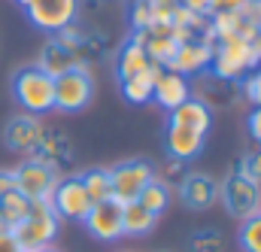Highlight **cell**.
I'll use <instances>...</instances> for the list:
<instances>
[{
    "label": "cell",
    "instance_id": "obj_1",
    "mask_svg": "<svg viewBox=\"0 0 261 252\" xmlns=\"http://www.w3.org/2000/svg\"><path fill=\"white\" fill-rule=\"evenodd\" d=\"M18 252H43L52 249V240L58 237V216L49 200H31L28 219L12 228Z\"/></svg>",
    "mask_w": 261,
    "mask_h": 252
},
{
    "label": "cell",
    "instance_id": "obj_2",
    "mask_svg": "<svg viewBox=\"0 0 261 252\" xmlns=\"http://www.w3.org/2000/svg\"><path fill=\"white\" fill-rule=\"evenodd\" d=\"M12 94L31 116H43V113L55 110V79L49 73H43L37 64L21 67L12 76Z\"/></svg>",
    "mask_w": 261,
    "mask_h": 252
},
{
    "label": "cell",
    "instance_id": "obj_3",
    "mask_svg": "<svg viewBox=\"0 0 261 252\" xmlns=\"http://www.w3.org/2000/svg\"><path fill=\"white\" fill-rule=\"evenodd\" d=\"M219 197H222L225 210H228L234 219H240V222H246V219H252V216L261 213V183L249 180V177L240 173V170L231 173V177L219 186Z\"/></svg>",
    "mask_w": 261,
    "mask_h": 252
},
{
    "label": "cell",
    "instance_id": "obj_4",
    "mask_svg": "<svg viewBox=\"0 0 261 252\" xmlns=\"http://www.w3.org/2000/svg\"><path fill=\"white\" fill-rule=\"evenodd\" d=\"M94 97V79L85 64L73 67L70 73L55 79V110L61 113H79Z\"/></svg>",
    "mask_w": 261,
    "mask_h": 252
},
{
    "label": "cell",
    "instance_id": "obj_5",
    "mask_svg": "<svg viewBox=\"0 0 261 252\" xmlns=\"http://www.w3.org/2000/svg\"><path fill=\"white\" fill-rule=\"evenodd\" d=\"M58 186V173L46 158H31L15 167V189L21 191L28 200H49Z\"/></svg>",
    "mask_w": 261,
    "mask_h": 252
},
{
    "label": "cell",
    "instance_id": "obj_6",
    "mask_svg": "<svg viewBox=\"0 0 261 252\" xmlns=\"http://www.w3.org/2000/svg\"><path fill=\"white\" fill-rule=\"evenodd\" d=\"M210 70L225 79V82H243L249 73H252V55H249V43L246 40H225L216 46L213 52V61Z\"/></svg>",
    "mask_w": 261,
    "mask_h": 252
},
{
    "label": "cell",
    "instance_id": "obj_7",
    "mask_svg": "<svg viewBox=\"0 0 261 252\" xmlns=\"http://www.w3.org/2000/svg\"><path fill=\"white\" fill-rule=\"evenodd\" d=\"M24 12H28L31 24L37 31L58 34V31H64L67 24L76 21L79 0H28L24 3Z\"/></svg>",
    "mask_w": 261,
    "mask_h": 252
},
{
    "label": "cell",
    "instance_id": "obj_8",
    "mask_svg": "<svg viewBox=\"0 0 261 252\" xmlns=\"http://www.w3.org/2000/svg\"><path fill=\"white\" fill-rule=\"evenodd\" d=\"M149 180H155V170H152V164H146V161H140V158H134V161H122V164H116L113 170H110V186H113V200L116 204H134L137 200V194L146 189V183Z\"/></svg>",
    "mask_w": 261,
    "mask_h": 252
},
{
    "label": "cell",
    "instance_id": "obj_9",
    "mask_svg": "<svg viewBox=\"0 0 261 252\" xmlns=\"http://www.w3.org/2000/svg\"><path fill=\"white\" fill-rule=\"evenodd\" d=\"M52 210L58 219H67V222H82L91 210V200L82 189V180L79 177H67V180H58V186L52 191Z\"/></svg>",
    "mask_w": 261,
    "mask_h": 252
},
{
    "label": "cell",
    "instance_id": "obj_10",
    "mask_svg": "<svg viewBox=\"0 0 261 252\" xmlns=\"http://www.w3.org/2000/svg\"><path fill=\"white\" fill-rule=\"evenodd\" d=\"M82 225L88 228V234L100 243H116L122 240V204L116 200H103V204H91L88 216L82 219Z\"/></svg>",
    "mask_w": 261,
    "mask_h": 252
},
{
    "label": "cell",
    "instance_id": "obj_11",
    "mask_svg": "<svg viewBox=\"0 0 261 252\" xmlns=\"http://www.w3.org/2000/svg\"><path fill=\"white\" fill-rule=\"evenodd\" d=\"M192 97V88H189V79L173 73V70H158L155 76V85H152V100L164 110V113H173L179 104H186Z\"/></svg>",
    "mask_w": 261,
    "mask_h": 252
},
{
    "label": "cell",
    "instance_id": "obj_12",
    "mask_svg": "<svg viewBox=\"0 0 261 252\" xmlns=\"http://www.w3.org/2000/svg\"><path fill=\"white\" fill-rule=\"evenodd\" d=\"M203 140H206V134H200L195 128L167 125V131H164V149L176 161H192L197 152L203 149Z\"/></svg>",
    "mask_w": 261,
    "mask_h": 252
},
{
    "label": "cell",
    "instance_id": "obj_13",
    "mask_svg": "<svg viewBox=\"0 0 261 252\" xmlns=\"http://www.w3.org/2000/svg\"><path fill=\"white\" fill-rule=\"evenodd\" d=\"M213 46H206L203 40H189V43H182L179 46V52H176V58L173 64L167 67V70H173V73H179V76H195V73H203L210 61H213Z\"/></svg>",
    "mask_w": 261,
    "mask_h": 252
},
{
    "label": "cell",
    "instance_id": "obj_14",
    "mask_svg": "<svg viewBox=\"0 0 261 252\" xmlns=\"http://www.w3.org/2000/svg\"><path fill=\"white\" fill-rule=\"evenodd\" d=\"M179 197L192 210H206V207H213L219 200V183L203 177V173H189V177H182Z\"/></svg>",
    "mask_w": 261,
    "mask_h": 252
},
{
    "label": "cell",
    "instance_id": "obj_15",
    "mask_svg": "<svg viewBox=\"0 0 261 252\" xmlns=\"http://www.w3.org/2000/svg\"><path fill=\"white\" fill-rule=\"evenodd\" d=\"M143 40H146V34H143V31H134V37L119 49V58H116V73H119V79L137 76V73H143V70L152 67L146 49H143Z\"/></svg>",
    "mask_w": 261,
    "mask_h": 252
},
{
    "label": "cell",
    "instance_id": "obj_16",
    "mask_svg": "<svg viewBox=\"0 0 261 252\" xmlns=\"http://www.w3.org/2000/svg\"><path fill=\"white\" fill-rule=\"evenodd\" d=\"M170 119H167V125H182V128H195L200 134H206L210 125H213V110H210V104H203V100H195V97H189L186 104H179L173 113H167Z\"/></svg>",
    "mask_w": 261,
    "mask_h": 252
},
{
    "label": "cell",
    "instance_id": "obj_17",
    "mask_svg": "<svg viewBox=\"0 0 261 252\" xmlns=\"http://www.w3.org/2000/svg\"><path fill=\"white\" fill-rule=\"evenodd\" d=\"M82 64V58H76L70 49H64L58 40H49L46 46H43V52H40V70L43 73H49L52 79H58V76H64V73H70L73 67H79Z\"/></svg>",
    "mask_w": 261,
    "mask_h": 252
},
{
    "label": "cell",
    "instance_id": "obj_18",
    "mask_svg": "<svg viewBox=\"0 0 261 252\" xmlns=\"http://www.w3.org/2000/svg\"><path fill=\"white\" fill-rule=\"evenodd\" d=\"M6 143L12 149H34V146H40L43 143V125H40V119L31 116V113L12 119L9 128H6Z\"/></svg>",
    "mask_w": 261,
    "mask_h": 252
},
{
    "label": "cell",
    "instance_id": "obj_19",
    "mask_svg": "<svg viewBox=\"0 0 261 252\" xmlns=\"http://www.w3.org/2000/svg\"><path fill=\"white\" fill-rule=\"evenodd\" d=\"M158 70L161 67H149V70H143V73H137V76H128V79H119V88H122V97L134 104V107H143V104H149L152 100V85H155V76H158Z\"/></svg>",
    "mask_w": 261,
    "mask_h": 252
},
{
    "label": "cell",
    "instance_id": "obj_20",
    "mask_svg": "<svg viewBox=\"0 0 261 252\" xmlns=\"http://www.w3.org/2000/svg\"><path fill=\"white\" fill-rule=\"evenodd\" d=\"M155 225H158V216L143 210L137 200L122 207V234L125 237H146Z\"/></svg>",
    "mask_w": 261,
    "mask_h": 252
},
{
    "label": "cell",
    "instance_id": "obj_21",
    "mask_svg": "<svg viewBox=\"0 0 261 252\" xmlns=\"http://www.w3.org/2000/svg\"><path fill=\"white\" fill-rule=\"evenodd\" d=\"M28 210H31V200H28L21 191H6V194H0V216H3V228H6V231L18 228V225L28 219Z\"/></svg>",
    "mask_w": 261,
    "mask_h": 252
},
{
    "label": "cell",
    "instance_id": "obj_22",
    "mask_svg": "<svg viewBox=\"0 0 261 252\" xmlns=\"http://www.w3.org/2000/svg\"><path fill=\"white\" fill-rule=\"evenodd\" d=\"M143 49H146L149 61L155 64V67L167 70V67L173 64V58H176V52H179V43H176L173 37H155V34H146Z\"/></svg>",
    "mask_w": 261,
    "mask_h": 252
},
{
    "label": "cell",
    "instance_id": "obj_23",
    "mask_svg": "<svg viewBox=\"0 0 261 252\" xmlns=\"http://www.w3.org/2000/svg\"><path fill=\"white\" fill-rule=\"evenodd\" d=\"M170 197H173L170 186H167V183H161V180L155 177V180H149V183H146V189L137 194V204H140L143 210H149V213L161 216V213L170 207Z\"/></svg>",
    "mask_w": 261,
    "mask_h": 252
},
{
    "label": "cell",
    "instance_id": "obj_24",
    "mask_svg": "<svg viewBox=\"0 0 261 252\" xmlns=\"http://www.w3.org/2000/svg\"><path fill=\"white\" fill-rule=\"evenodd\" d=\"M82 189L88 194L91 204H103V200H113V186H110V170L103 167H94V170H85L82 177Z\"/></svg>",
    "mask_w": 261,
    "mask_h": 252
},
{
    "label": "cell",
    "instance_id": "obj_25",
    "mask_svg": "<svg viewBox=\"0 0 261 252\" xmlns=\"http://www.w3.org/2000/svg\"><path fill=\"white\" fill-rule=\"evenodd\" d=\"M240 246H243V252H261V213L243 222V228H240Z\"/></svg>",
    "mask_w": 261,
    "mask_h": 252
},
{
    "label": "cell",
    "instance_id": "obj_26",
    "mask_svg": "<svg viewBox=\"0 0 261 252\" xmlns=\"http://www.w3.org/2000/svg\"><path fill=\"white\" fill-rule=\"evenodd\" d=\"M130 24H134V31H146L152 24V3L149 0H134V6H130Z\"/></svg>",
    "mask_w": 261,
    "mask_h": 252
},
{
    "label": "cell",
    "instance_id": "obj_27",
    "mask_svg": "<svg viewBox=\"0 0 261 252\" xmlns=\"http://www.w3.org/2000/svg\"><path fill=\"white\" fill-rule=\"evenodd\" d=\"M243 94H246V100H249L252 107H261V67L252 70V73L243 79Z\"/></svg>",
    "mask_w": 261,
    "mask_h": 252
},
{
    "label": "cell",
    "instance_id": "obj_28",
    "mask_svg": "<svg viewBox=\"0 0 261 252\" xmlns=\"http://www.w3.org/2000/svg\"><path fill=\"white\" fill-rule=\"evenodd\" d=\"M192 249H195V252H219V249H222V237H219V234H213V231L195 234V237H192Z\"/></svg>",
    "mask_w": 261,
    "mask_h": 252
},
{
    "label": "cell",
    "instance_id": "obj_29",
    "mask_svg": "<svg viewBox=\"0 0 261 252\" xmlns=\"http://www.w3.org/2000/svg\"><path fill=\"white\" fill-rule=\"evenodd\" d=\"M240 173H246L249 180L261 183V152H255V155H246V158L240 161Z\"/></svg>",
    "mask_w": 261,
    "mask_h": 252
},
{
    "label": "cell",
    "instance_id": "obj_30",
    "mask_svg": "<svg viewBox=\"0 0 261 252\" xmlns=\"http://www.w3.org/2000/svg\"><path fill=\"white\" fill-rule=\"evenodd\" d=\"M246 0H210L206 3V15H216V12H240Z\"/></svg>",
    "mask_w": 261,
    "mask_h": 252
},
{
    "label": "cell",
    "instance_id": "obj_31",
    "mask_svg": "<svg viewBox=\"0 0 261 252\" xmlns=\"http://www.w3.org/2000/svg\"><path fill=\"white\" fill-rule=\"evenodd\" d=\"M182 164H186V161L167 158L164 167H161V177H158V180H161V183H167V180H182V177H186V173H182Z\"/></svg>",
    "mask_w": 261,
    "mask_h": 252
},
{
    "label": "cell",
    "instance_id": "obj_32",
    "mask_svg": "<svg viewBox=\"0 0 261 252\" xmlns=\"http://www.w3.org/2000/svg\"><path fill=\"white\" fill-rule=\"evenodd\" d=\"M240 15H243L246 21H252L255 28H261V0H246V3L240 6Z\"/></svg>",
    "mask_w": 261,
    "mask_h": 252
},
{
    "label": "cell",
    "instance_id": "obj_33",
    "mask_svg": "<svg viewBox=\"0 0 261 252\" xmlns=\"http://www.w3.org/2000/svg\"><path fill=\"white\" fill-rule=\"evenodd\" d=\"M246 125H249V137H252V140H255V143L261 146V107H255V110L249 113Z\"/></svg>",
    "mask_w": 261,
    "mask_h": 252
},
{
    "label": "cell",
    "instance_id": "obj_34",
    "mask_svg": "<svg viewBox=\"0 0 261 252\" xmlns=\"http://www.w3.org/2000/svg\"><path fill=\"white\" fill-rule=\"evenodd\" d=\"M6 191H18L15 189V170H0V194Z\"/></svg>",
    "mask_w": 261,
    "mask_h": 252
},
{
    "label": "cell",
    "instance_id": "obj_35",
    "mask_svg": "<svg viewBox=\"0 0 261 252\" xmlns=\"http://www.w3.org/2000/svg\"><path fill=\"white\" fill-rule=\"evenodd\" d=\"M0 252H18L12 231H0Z\"/></svg>",
    "mask_w": 261,
    "mask_h": 252
},
{
    "label": "cell",
    "instance_id": "obj_36",
    "mask_svg": "<svg viewBox=\"0 0 261 252\" xmlns=\"http://www.w3.org/2000/svg\"><path fill=\"white\" fill-rule=\"evenodd\" d=\"M206 3L210 0H179V6H186L192 12H200V15H206Z\"/></svg>",
    "mask_w": 261,
    "mask_h": 252
},
{
    "label": "cell",
    "instance_id": "obj_37",
    "mask_svg": "<svg viewBox=\"0 0 261 252\" xmlns=\"http://www.w3.org/2000/svg\"><path fill=\"white\" fill-rule=\"evenodd\" d=\"M149 3H152V6H176L179 0H149Z\"/></svg>",
    "mask_w": 261,
    "mask_h": 252
},
{
    "label": "cell",
    "instance_id": "obj_38",
    "mask_svg": "<svg viewBox=\"0 0 261 252\" xmlns=\"http://www.w3.org/2000/svg\"><path fill=\"white\" fill-rule=\"evenodd\" d=\"M15 3H21V6H24V3H28V0H15Z\"/></svg>",
    "mask_w": 261,
    "mask_h": 252
},
{
    "label": "cell",
    "instance_id": "obj_39",
    "mask_svg": "<svg viewBox=\"0 0 261 252\" xmlns=\"http://www.w3.org/2000/svg\"><path fill=\"white\" fill-rule=\"evenodd\" d=\"M43 252H55V249H43Z\"/></svg>",
    "mask_w": 261,
    "mask_h": 252
}]
</instances>
